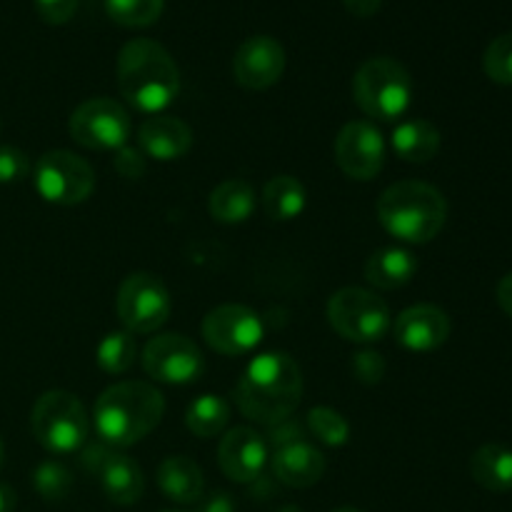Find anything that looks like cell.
Here are the masks:
<instances>
[{
    "mask_svg": "<svg viewBox=\"0 0 512 512\" xmlns=\"http://www.w3.org/2000/svg\"><path fill=\"white\" fill-rule=\"evenodd\" d=\"M235 405L248 420L275 425L288 420L303 398V373L288 353H263L248 363L233 390Z\"/></svg>",
    "mask_w": 512,
    "mask_h": 512,
    "instance_id": "cell-1",
    "label": "cell"
},
{
    "mask_svg": "<svg viewBox=\"0 0 512 512\" xmlns=\"http://www.w3.org/2000/svg\"><path fill=\"white\" fill-rule=\"evenodd\" d=\"M163 413L165 398L155 385L123 380L103 390L95 403V433L110 448H130L158 428Z\"/></svg>",
    "mask_w": 512,
    "mask_h": 512,
    "instance_id": "cell-2",
    "label": "cell"
},
{
    "mask_svg": "<svg viewBox=\"0 0 512 512\" xmlns=\"http://www.w3.org/2000/svg\"><path fill=\"white\" fill-rule=\"evenodd\" d=\"M118 88L135 110L160 115L178 98L180 70L163 45L135 38L118 55Z\"/></svg>",
    "mask_w": 512,
    "mask_h": 512,
    "instance_id": "cell-3",
    "label": "cell"
},
{
    "mask_svg": "<svg viewBox=\"0 0 512 512\" xmlns=\"http://www.w3.org/2000/svg\"><path fill=\"white\" fill-rule=\"evenodd\" d=\"M378 220L393 238L410 245H425L443 230L448 220V203L433 185L400 180L380 195Z\"/></svg>",
    "mask_w": 512,
    "mask_h": 512,
    "instance_id": "cell-4",
    "label": "cell"
},
{
    "mask_svg": "<svg viewBox=\"0 0 512 512\" xmlns=\"http://www.w3.org/2000/svg\"><path fill=\"white\" fill-rule=\"evenodd\" d=\"M353 98L368 118L400 123L413 103V78L395 58H370L355 73Z\"/></svg>",
    "mask_w": 512,
    "mask_h": 512,
    "instance_id": "cell-5",
    "label": "cell"
},
{
    "mask_svg": "<svg viewBox=\"0 0 512 512\" xmlns=\"http://www.w3.org/2000/svg\"><path fill=\"white\" fill-rule=\"evenodd\" d=\"M33 435L48 453H78L90 435V418L85 405L68 390H48L33 405L30 415Z\"/></svg>",
    "mask_w": 512,
    "mask_h": 512,
    "instance_id": "cell-6",
    "label": "cell"
},
{
    "mask_svg": "<svg viewBox=\"0 0 512 512\" xmlns=\"http://www.w3.org/2000/svg\"><path fill=\"white\" fill-rule=\"evenodd\" d=\"M328 323L350 343H378L393 328V313L383 298L365 288H340L328 300Z\"/></svg>",
    "mask_w": 512,
    "mask_h": 512,
    "instance_id": "cell-7",
    "label": "cell"
},
{
    "mask_svg": "<svg viewBox=\"0 0 512 512\" xmlns=\"http://www.w3.org/2000/svg\"><path fill=\"white\" fill-rule=\"evenodd\" d=\"M173 310L168 288L153 273H133L120 283L115 313L133 335H148L163 328Z\"/></svg>",
    "mask_w": 512,
    "mask_h": 512,
    "instance_id": "cell-8",
    "label": "cell"
},
{
    "mask_svg": "<svg viewBox=\"0 0 512 512\" xmlns=\"http://www.w3.org/2000/svg\"><path fill=\"white\" fill-rule=\"evenodd\" d=\"M33 185L45 203L70 205L85 203L95 188V173L80 155L70 150H50L35 163Z\"/></svg>",
    "mask_w": 512,
    "mask_h": 512,
    "instance_id": "cell-9",
    "label": "cell"
},
{
    "mask_svg": "<svg viewBox=\"0 0 512 512\" xmlns=\"http://www.w3.org/2000/svg\"><path fill=\"white\" fill-rule=\"evenodd\" d=\"M70 138L88 150H120L128 145L130 113L113 98H90L70 115Z\"/></svg>",
    "mask_w": 512,
    "mask_h": 512,
    "instance_id": "cell-10",
    "label": "cell"
},
{
    "mask_svg": "<svg viewBox=\"0 0 512 512\" xmlns=\"http://www.w3.org/2000/svg\"><path fill=\"white\" fill-rule=\"evenodd\" d=\"M265 328L260 315L248 305H218L203 318V338L215 353L240 358L253 353L263 340Z\"/></svg>",
    "mask_w": 512,
    "mask_h": 512,
    "instance_id": "cell-11",
    "label": "cell"
},
{
    "mask_svg": "<svg viewBox=\"0 0 512 512\" xmlns=\"http://www.w3.org/2000/svg\"><path fill=\"white\" fill-rule=\"evenodd\" d=\"M143 368L155 383L190 385L203 375L205 358L188 335L163 333L145 345Z\"/></svg>",
    "mask_w": 512,
    "mask_h": 512,
    "instance_id": "cell-12",
    "label": "cell"
},
{
    "mask_svg": "<svg viewBox=\"0 0 512 512\" xmlns=\"http://www.w3.org/2000/svg\"><path fill=\"white\" fill-rule=\"evenodd\" d=\"M388 155L383 133L368 120H353L343 125V130L335 138V163L348 178L368 183L375 175H380Z\"/></svg>",
    "mask_w": 512,
    "mask_h": 512,
    "instance_id": "cell-13",
    "label": "cell"
},
{
    "mask_svg": "<svg viewBox=\"0 0 512 512\" xmlns=\"http://www.w3.org/2000/svg\"><path fill=\"white\" fill-rule=\"evenodd\" d=\"M88 473L98 478L100 488L115 505H135L145 493V478L140 465L130 455L110 448V445H95L83 455Z\"/></svg>",
    "mask_w": 512,
    "mask_h": 512,
    "instance_id": "cell-14",
    "label": "cell"
},
{
    "mask_svg": "<svg viewBox=\"0 0 512 512\" xmlns=\"http://www.w3.org/2000/svg\"><path fill=\"white\" fill-rule=\"evenodd\" d=\"M285 50L283 45L268 35L248 38L233 58V75L245 90H268L283 78Z\"/></svg>",
    "mask_w": 512,
    "mask_h": 512,
    "instance_id": "cell-15",
    "label": "cell"
},
{
    "mask_svg": "<svg viewBox=\"0 0 512 512\" xmlns=\"http://www.w3.org/2000/svg\"><path fill=\"white\" fill-rule=\"evenodd\" d=\"M218 463L225 478L248 485L263 475L268 463V443L253 428H233L220 440Z\"/></svg>",
    "mask_w": 512,
    "mask_h": 512,
    "instance_id": "cell-16",
    "label": "cell"
},
{
    "mask_svg": "<svg viewBox=\"0 0 512 512\" xmlns=\"http://www.w3.org/2000/svg\"><path fill=\"white\" fill-rule=\"evenodd\" d=\"M393 333L395 340L410 353H430L450 338V318L435 305H413L395 318Z\"/></svg>",
    "mask_w": 512,
    "mask_h": 512,
    "instance_id": "cell-17",
    "label": "cell"
},
{
    "mask_svg": "<svg viewBox=\"0 0 512 512\" xmlns=\"http://www.w3.org/2000/svg\"><path fill=\"white\" fill-rule=\"evenodd\" d=\"M138 145L145 158L170 163L188 155L193 148V130L173 115H150L138 130Z\"/></svg>",
    "mask_w": 512,
    "mask_h": 512,
    "instance_id": "cell-18",
    "label": "cell"
},
{
    "mask_svg": "<svg viewBox=\"0 0 512 512\" xmlns=\"http://www.w3.org/2000/svg\"><path fill=\"white\" fill-rule=\"evenodd\" d=\"M275 480L288 488H313L325 475V455L308 440H298L273 453Z\"/></svg>",
    "mask_w": 512,
    "mask_h": 512,
    "instance_id": "cell-19",
    "label": "cell"
},
{
    "mask_svg": "<svg viewBox=\"0 0 512 512\" xmlns=\"http://www.w3.org/2000/svg\"><path fill=\"white\" fill-rule=\"evenodd\" d=\"M158 488L173 503L195 505L205 493L203 470L185 455L165 458L158 468Z\"/></svg>",
    "mask_w": 512,
    "mask_h": 512,
    "instance_id": "cell-20",
    "label": "cell"
},
{
    "mask_svg": "<svg viewBox=\"0 0 512 512\" xmlns=\"http://www.w3.org/2000/svg\"><path fill=\"white\" fill-rule=\"evenodd\" d=\"M390 148L405 163H430L440 153V130L425 118H408L395 123Z\"/></svg>",
    "mask_w": 512,
    "mask_h": 512,
    "instance_id": "cell-21",
    "label": "cell"
},
{
    "mask_svg": "<svg viewBox=\"0 0 512 512\" xmlns=\"http://www.w3.org/2000/svg\"><path fill=\"white\" fill-rule=\"evenodd\" d=\"M415 273H418L415 255L405 248H395V245L378 250L365 263V278L380 290L403 288L415 278Z\"/></svg>",
    "mask_w": 512,
    "mask_h": 512,
    "instance_id": "cell-22",
    "label": "cell"
},
{
    "mask_svg": "<svg viewBox=\"0 0 512 512\" xmlns=\"http://www.w3.org/2000/svg\"><path fill=\"white\" fill-rule=\"evenodd\" d=\"M255 203V190L248 180H240V178H230L223 180L218 188L210 193L208 200V210L218 223L225 225H240L253 215Z\"/></svg>",
    "mask_w": 512,
    "mask_h": 512,
    "instance_id": "cell-23",
    "label": "cell"
},
{
    "mask_svg": "<svg viewBox=\"0 0 512 512\" xmlns=\"http://www.w3.org/2000/svg\"><path fill=\"white\" fill-rule=\"evenodd\" d=\"M470 473L480 488L490 493H510L512 490V448L500 443H488L478 448L470 458Z\"/></svg>",
    "mask_w": 512,
    "mask_h": 512,
    "instance_id": "cell-24",
    "label": "cell"
},
{
    "mask_svg": "<svg viewBox=\"0 0 512 512\" xmlns=\"http://www.w3.org/2000/svg\"><path fill=\"white\" fill-rule=\"evenodd\" d=\"M305 203H308L305 185L293 175H275L263 188L265 213H268L270 220H278V223H290V220L300 218Z\"/></svg>",
    "mask_w": 512,
    "mask_h": 512,
    "instance_id": "cell-25",
    "label": "cell"
},
{
    "mask_svg": "<svg viewBox=\"0 0 512 512\" xmlns=\"http://www.w3.org/2000/svg\"><path fill=\"white\" fill-rule=\"evenodd\" d=\"M230 423V403L220 395L203 393L188 405L185 413V425L198 438H215L223 433Z\"/></svg>",
    "mask_w": 512,
    "mask_h": 512,
    "instance_id": "cell-26",
    "label": "cell"
},
{
    "mask_svg": "<svg viewBox=\"0 0 512 512\" xmlns=\"http://www.w3.org/2000/svg\"><path fill=\"white\" fill-rule=\"evenodd\" d=\"M135 358H138V343L135 335L128 330H113L105 335L95 350V360L100 368L110 375H123L133 368Z\"/></svg>",
    "mask_w": 512,
    "mask_h": 512,
    "instance_id": "cell-27",
    "label": "cell"
},
{
    "mask_svg": "<svg viewBox=\"0 0 512 512\" xmlns=\"http://www.w3.org/2000/svg\"><path fill=\"white\" fill-rule=\"evenodd\" d=\"M165 0H105V13L123 28H148L163 15Z\"/></svg>",
    "mask_w": 512,
    "mask_h": 512,
    "instance_id": "cell-28",
    "label": "cell"
},
{
    "mask_svg": "<svg viewBox=\"0 0 512 512\" xmlns=\"http://www.w3.org/2000/svg\"><path fill=\"white\" fill-rule=\"evenodd\" d=\"M305 428L328 448H343L350 440V423L333 408H313L305 418Z\"/></svg>",
    "mask_w": 512,
    "mask_h": 512,
    "instance_id": "cell-29",
    "label": "cell"
},
{
    "mask_svg": "<svg viewBox=\"0 0 512 512\" xmlns=\"http://www.w3.org/2000/svg\"><path fill=\"white\" fill-rule=\"evenodd\" d=\"M483 70L493 83L512 85V33L498 35L485 48Z\"/></svg>",
    "mask_w": 512,
    "mask_h": 512,
    "instance_id": "cell-30",
    "label": "cell"
},
{
    "mask_svg": "<svg viewBox=\"0 0 512 512\" xmlns=\"http://www.w3.org/2000/svg\"><path fill=\"white\" fill-rule=\"evenodd\" d=\"M33 485L45 500H63L70 490V473L58 463H43L33 473Z\"/></svg>",
    "mask_w": 512,
    "mask_h": 512,
    "instance_id": "cell-31",
    "label": "cell"
},
{
    "mask_svg": "<svg viewBox=\"0 0 512 512\" xmlns=\"http://www.w3.org/2000/svg\"><path fill=\"white\" fill-rule=\"evenodd\" d=\"M30 160L15 145H0V183L13 185L28 178Z\"/></svg>",
    "mask_w": 512,
    "mask_h": 512,
    "instance_id": "cell-32",
    "label": "cell"
},
{
    "mask_svg": "<svg viewBox=\"0 0 512 512\" xmlns=\"http://www.w3.org/2000/svg\"><path fill=\"white\" fill-rule=\"evenodd\" d=\"M353 373L365 385L380 383L385 378V358L375 350H360L353 355Z\"/></svg>",
    "mask_w": 512,
    "mask_h": 512,
    "instance_id": "cell-33",
    "label": "cell"
},
{
    "mask_svg": "<svg viewBox=\"0 0 512 512\" xmlns=\"http://www.w3.org/2000/svg\"><path fill=\"white\" fill-rule=\"evenodd\" d=\"M33 5L48 25H65L78 10V0H33Z\"/></svg>",
    "mask_w": 512,
    "mask_h": 512,
    "instance_id": "cell-34",
    "label": "cell"
},
{
    "mask_svg": "<svg viewBox=\"0 0 512 512\" xmlns=\"http://www.w3.org/2000/svg\"><path fill=\"white\" fill-rule=\"evenodd\" d=\"M305 433H308V428H305L303 423H298L295 418H288V420H283V423L270 425V433H268V440H265V443H270L275 450H278V448H285V445H290V443H298V440H305Z\"/></svg>",
    "mask_w": 512,
    "mask_h": 512,
    "instance_id": "cell-35",
    "label": "cell"
},
{
    "mask_svg": "<svg viewBox=\"0 0 512 512\" xmlns=\"http://www.w3.org/2000/svg\"><path fill=\"white\" fill-rule=\"evenodd\" d=\"M115 170H118L120 175H125V178H140V175L145 173L143 153L135 148H128V145L115 150Z\"/></svg>",
    "mask_w": 512,
    "mask_h": 512,
    "instance_id": "cell-36",
    "label": "cell"
},
{
    "mask_svg": "<svg viewBox=\"0 0 512 512\" xmlns=\"http://www.w3.org/2000/svg\"><path fill=\"white\" fill-rule=\"evenodd\" d=\"M235 498L225 490H215V493H203V498L195 503V512H235Z\"/></svg>",
    "mask_w": 512,
    "mask_h": 512,
    "instance_id": "cell-37",
    "label": "cell"
},
{
    "mask_svg": "<svg viewBox=\"0 0 512 512\" xmlns=\"http://www.w3.org/2000/svg\"><path fill=\"white\" fill-rule=\"evenodd\" d=\"M343 5L355 18H370V15L378 13L383 0H343Z\"/></svg>",
    "mask_w": 512,
    "mask_h": 512,
    "instance_id": "cell-38",
    "label": "cell"
},
{
    "mask_svg": "<svg viewBox=\"0 0 512 512\" xmlns=\"http://www.w3.org/2000/svg\"><path fill=\"white\" fill-rule=\"evenodd\" d=\"M498 305L503 308L505 315L512 318V273L505 275L498 283Z\"/></svg>",
    "mask_w": 512,
    "mask_h": 512,
    "instance_id": "cell-39",
    "label": "cell"
},
{
    "mask_svg": "<svg viewBox=\"0 0 512 512\" xmlns=\"http://www.w3.org/2000/svg\"><path fill=\"white\" fill-rule=\"evenodd\" d=\"M15 503H18V498H15V490L10 488V485L0 483V512H13Z\"/></svg>",
    "mask_w": 512,
    "mask_h": 512,
    "instance_id": "cell-40",
    "label": "cell"
},
{
    "mask_svg": "<svg viewBox=\"0 0 512 512\" xmlns=\"http://www.w3.org/2000/svg\"><path fill=\"white\" fill-rule=\"evenodd\" d=\"M278 512H303L298 508V505H285V508H280Z\"/></svg>",
    "mask_w": 512,
    "mask_h": 512,
    "instance_id": "cell-41",
    "label": "cell"
},
{
    "mask_svg": "<svg viewBox=\"0 0 512 512\" xmlns=\"http://www.w3.org/2000/svg\"><path fill=\"white\" fill-rule=\"evenodd\" d=\"M330 512H363V510H358V508H350V505H345V508H335V510H330Z\"/></svg>",
    "mask_w": 512,
    "mask_h": 512,
    "instance_id": "cell-42",
    "label": "cell"
},
{
    "mask_svg": "<svg viewBox=\"0 0 512 512\" xmlns=\"http://www.w3.org/2000/svg\"><path fill=\"white\" fill-rule=\"evenodd\" d=\"M0 465H3V443H0Z\"/></svg>",
    "mask_w": 512,
    "mask_h": 512,
    "instance_id": "cell-43",
    "label": "cell"
},
{
    "mask_svg": "<svg viewBox=\"0 0 512 512\" xmlns=\"http://www.w3.org/2000/svg\"><path fill=\"white\" fill-rule=\"evenodd\" d=\"M163 512H183V510H163Z\"/></svg>",
    "mask_w": 512,
    "mask_h": 512,
    "instance_id": "cell-44",
    "label": "cell"
}]
</instances>
